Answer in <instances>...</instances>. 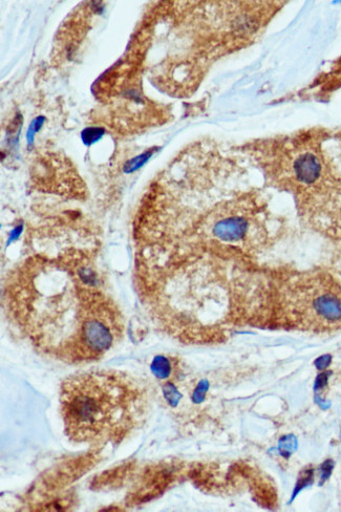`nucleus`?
I'll list each match as a JSON object with an SVG mask.
<instances>
[{"instance_id": "nucleus-1", "label": "nucleus", "mask_w": 341, "mask_h": 512, "mask_svg": "<svg viewBox=\"0 0 341 512\" xmlns=\"http://www.w3.org/2000/svg\"><path fill=\"white\" fill-rule=\"evenodd\" d=\"M232 148L197 144L154 181L135 225V275L198 266L239 270L281 244L285 219Z\"/></svg>"}, {"instance_id": "nucleus-2", "label": "nucleus", "mask_w": 341, "mask_h": 512, "mask_svg": "<svg viewBox=\"0 0 341 512\" xmlns=\"http://www.w3.org/2000/svg\"><path fill=\"white\" fill-rule=\"evenodd\" d=\"M92 249L50 246L21 260L5 286L13 323L40 352L67 364L101 359L122 339L124 318Z\"/></svg>"}, {"instance_id": "nucleus-3", "label": "nucleus", "mask_w": 341, "mask_h": 512, "mask_svg": "<svg viewBox=\"0 0 341 512\" xmlns=\"http://www.w3.org/2000/svg\"><path fill=\"white\" fill-rule=\"evenodd\" d=\"M266 188L289 194L302 221L341 242V130L311 128L237 147Z\"/></svg>"}, {"instance_id": "nucleus-4", "label": "nucleus", "mask_w": 341, "mask_h": 512, "mask_svg": "<svg viewBox=\"0 0 341 512\" xmlns=\"http://www.w3.org/2000/svg\"><path fill=\"white\" fill-rule=\"evenodd\" d=\"M251 326L329 334L341 331V283L323 268H262Z\"/></svg>"}, {"instance_id": "nucleus-5", "label": "nucleus", "mask_w": 341, "mask_h": 512, "mask_svg": "<svg viewBox=\"0 0 341 512\" xmlns=\"http://www.w3.org/2000/svg\"><path fill=\"white\" fill-rule=\"evenodd\" d=\"M60 402L70 439L94 444L122 440L139 424L145 408L143 392L132 378L105 371L67 379Z\"/></svg>"}, {"instance_id": "nucleus-6", "label": "nucleus", "mask_w": 341, "mask_h": 512, "mask_svg": "<svg viewBox=\"0 0 341 512\" xmlns=\"http://www.w3.org/2000/svg\"><path fill=\"white\" fill-rule=\"evenodd\" d=\"M152 370L157 377L166 378L172 372V364L166 357L158 356L153 361Z\"/></svg>"}, {"instance_id": "nucleus-7", "label": "nucleus", "mask_w": 341, "mask_h": 512, "mask_svg": "<svg viewBox=\"0 0 341 512\" xmlns=\"http://www.w3.org/2000/svg\"><path fill=\"white\" fill-rule=\"evenodd\" d=\"M104 134L102 128H89L82 133V138L85 143L92 144L99 140Z\"/></svg>"}, {"instance_id": "nucleus-8", "label": "nucleus", "mask_w": 341, "mask_h": 512, "mask_svg": "<svg viewBox=\"0 0 341 512\" xmlns=\"http://www.w3.org/2000/svg\"><path fill=\"white\" fill-rule=\"evenodd\" d=\"M45 118L39 117L33 121V123L30 126L28 138L31 141L34 137V134L39 130L42 123H44Z\"/></svg>"}]
</instances>
